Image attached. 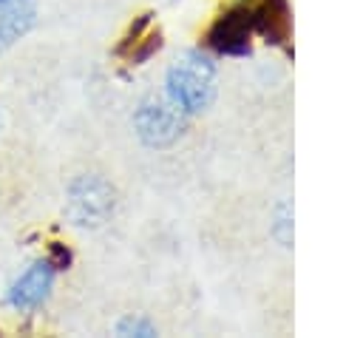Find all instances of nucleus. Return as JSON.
<instances>
[{
	"instance_id": "f03ea898",
	"label": "nucleus",
	"mask_w": 363,
	"mask_h": 338,
	"mask_svg": "<svg viewBox=\"0 0 363 338\" xmlns=\"http://www.w3.org/2000/svg\"><path fill=\"white\" fill-rule=\"evenodd\" d=\"M187 125V114H182L167 97H147L139 102L133 114V128L147 148L173 145Z\"/></svg>"
},
{
	"instance_id": "20e7f679",
	"label": "nucleus",
	"mask_w": 363,
	"mask_h": 338,
	"mask_svg": "<svg viewBox=\"0 0 363 338\" xmlns=\"http://www.w3.org/2000/svg\"><path fill=\"white\" fill-rule=\"evenodd\" d=\"M252 31H255L252 6H233L210 26L207 45L218 54H247Z\"/></svg>"
},
{
	"instance_id": "6e6552de",
	"label": "nucleus",
	"mask_w": 363,
	"mask_h": 338,
	"mask_svg": "<svg viewBox=\"0 0 363 338\" xmlns=\"http://www.w3.org/2000/svg\"><path fill=\"white\" fill-rule=\"evenodd\" d=\"M113 329H116V335H139V338L156 335V327L142 315H125Z\"/></svg>"
},
{
	"instance_id": "0eeeda50",
	"label": "nucleus",
	"mask_w": 363,
	"mask_h": 338,
	"mask_svg": "<svg viewBox=\"0 0 363 338\" xmlns=\"http://www.w3.org/2000/svg\"><path fill=\"white\" fill-rule=\"evenodd\" d=\"M272 236L289 247L292 244V205L289 202H281L278 210H275V224H272Z\"/></svg>"
},
{
	"instance_id": "7ed1b4c3",
	"label": "nucleus",
	"mask_w": 363,
	"mask_h": 338,
	"mask_svg": "<svg viewBox=\"0 0 363 338\" xmlns=\"http://www.w3.org/2000/svg\"><path fill=\"white\" fill-rule=\"evenodd\" d=\"M113 196H116L113 187L102 176H96V173L79 176L68 187L65 213L79 227H96L113 213V202H116Z\"/></svg>"
},
{
	"instance_id": "423d86ee",
	"label": "nucleus",
	"mask_w": 363,
	"mask_h": 338,
	"mask_svg": "<svg viewBox=\"0 0 363 338\" xmlns=\"http://www.w3.org/2000/svg\"><path fill=\"white\" fill-rule=\"evenodd\" d=\"M37 20V0H0V51L11 48L31 31Z\"/></svg>"
},
{
	"instance_id": "f257e3e1",
	"label": "nucleus",
	"mask_w": 363,
	"mask_h": 338,
	"mask_svg": "<svg viewBox=\"0 0 363 338\" xmlns=\"http://www.w3.org/2000/svg\"><path fill=\"white\" fill-rule=\"evenodd\" d=\"M216 77H218L216 60L199 48H190L182 57H176V62L167 68L164 77L167 99L187 116L201 114L216 99Z\"/></svg>"
},
{
	"instance_id": "39448f33",
	"label": "nucleus",
	"mask_w": 363,
	"mask_h": 338,
	"mask_svg": "<svg viewBox=\"0 0 363 338\" xmlns=\"http://www.w3.org/2000/svg\"><path fill=\"white\" fill-rule=\"evenodd\" d=\"M54 264L48 261V258H40V261H34L26 273H20L17 276V281L9 287V304L14 307V310H20V312H31V310H37V307H43L45 304V298H48V293H51V287H54Z\"/></svg>"
}]
</instances>
